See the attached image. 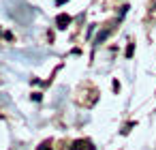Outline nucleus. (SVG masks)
<instances>
[{
  "instance_id": "nucleus-6",
  "label": "nucleus",
  "mask_w": 156,
  "mask_h": 150,
  "mask_svg": "<svg viewBox=\"0 0 156 150\" xmlns=\"http://www.w3.org/2000/svg\"><path fill=\"white\" fill-rule=\"evenodd\" d=\"M126 11H128V7H126V5H124V7H120V17H122V15H124Z\"/></svg>"
},
{
  "instance_id": "nucleus-3",
  "label": "nucleus",
  "mask_w": 156,
  "mask_h": 150,
  "mask_svg": "<svg viewBox=\"0 0 156 150\" xmlns=\"http://www.w3.org/2000/svg\"><path fill=\"white\" fill-rule=\"evenodd\" d=\"M39 150H51V144H49V141H43V144L39 146Z\"/></svg>"
},
{
  "instance_id": "nucleus-1",
  "label": "nucleus",
  "mask_w": 156,
  "mask_h": 150,
  "mask_svg": "<svg viewBox=\"0 0 156 150\" xmlns=\"http://www.w3.org/2000/svg\"><path fill=\"white\" fill-rule=\"evenodd\" d=\"M71 22H73V20H71V15H66V13H60V15L56 17V26H58L60 30H64L66 26H71Z\"/></svg>"
},
{
  "instance_id": "nucleus-2",
  "label": "nucleus",
  "mask_w": 156,
  "mask_h": 150,
  "mask_svg": "<svg viewBox=\"0 0 156 150\" xmlns=\"http://www.w3.org/2000/svg\"><path fill=\"white\" fill-rule=\"evenodd\" d=\"M109 35H111V30H109V28H107V30H103V32H98V35H96V43H103Z\"/></svg>"
},
{
  "instance_id": "nucleus-5",
  "label": "nucleus",
  "mask_w": 156,
  "mask_h": 150,
  "mask_svg": "<svg viewBox=\"0 0 156 150\" xmlns=\"http://www.w3.org/2000/svg\"><path fill=\"white\" fill-rule=\"evenodd\" d=\"M133 49H135V45H133V43H130V45H128V49H126V56H128V58H130V56H133Z\"/></svg>"
},
{
  "instance_id": "nucleus-4",
  "label": "nucleus",
  "mask_w": 156,
  "mask_h": 150,
  "mask_svg": "<svg viewBox=\"0 0 156 150\" xmlns=\"http://www.w3.org/2000/svg\"><path fill=\"white\" fill-rule=\"evenodd\" d=\"M81 146H83V141H75V144H73V148H71V150H81Z\"/></svg>"
},
{
  "instance_id": "nucleus-7",
  "label": "nucleus",
  "mask_w": 156,
  "mask_h": 150,
  "mask_svg": "<svg viewBox=\"0 0 156 150\" xmlns=\"http://www.w3.org/2000/svg\"><path fill=\"white\" fill-rule=\"evenodd\" d=\"M64 2H69V0H56V5L60 7V5H64Z\"/></svg>"
}]
</instances>
